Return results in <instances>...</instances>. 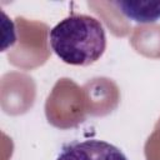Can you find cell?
<instances>
[{"instance_id":"cell-2","label":"cell","mask_w":160,"mask_h":160,"mask_svg":"<svg viewBox=\"0 0 160 160\" xmlns=\"http://www.w3.org/2000/svg\"><path fill=\"white\" fill-rule=\"evenodd\" d=\"M56 160H129L115 145L99 139L74 140L61 146Z\"/></svg>"},{"instance_id":"cell-3","label":"cell","mask_w":160,"mask_h":160,"mask_svg":"<svg viewBox=\"0 0 160 160\" xmlns=\"http://www.w3.org/2000/svg\"><path fill=\"white\" fill-rule=\"evenodd\" d=\"M129 20L138 24H151L160 20V1L118 0L112 2Z\"/></svg>"},{"instance_id":"cell-1","label":"cell","mask_w":160,"mask_h":160,"mask_svg":"<svg viewBox=\"0 0 160 160\" xmlns=\"http://www.w3.org/2000/svg\"><path fill=\"white\" fill-rule=\"evenodd\" d=\"M49 44L62 62L72 66H89L105 52L106 32L96 18L72 14L60 20L49 31Z\"/></svg>"}]
</instances>
